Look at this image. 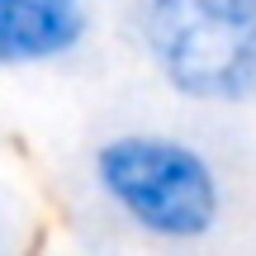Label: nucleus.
<instances>
[{
  "instance_id": "7ed1b4c3",
  "label": "nucleus",
  "mask_w": 256,
  "mask_h": 256,
  "mask_svg": "<svg viewBox=\"0 0 256 256\" xmlns=\"http://www.w3.org/2000/svg\"><path fill=\"white\" fill-rule=\"evenodd\" d=\"M90 28L81 0H0V66H34L76 52Z\"/></svg>"
},
{
  "instance_id": "f03ea898",
  "label": "nucleus",
  "mask_w": 256,
  "mask_h": 256,
  "mask_svg": "<svg viewBox=\"0 0 256 256\" xmlns=\"http://www.w3.org/2000/svg\"><path fill=\"white\" fill-rule=\"evenodd\" d=\"M95 180L152 238H204L218 223V176L194 147L162 133H124L95 152Z\"/></svg>"
},
{
  "instance_id": "f257e3e1",
  "label": "nucleus",
  "mask_w": 256,
  "mask_h": 256,
  "mask_svg": "<svg viewBox=\"0 0 256 256\" xmlns=\"http://www.w3.org/2000/svg\"><path fill=\"white\" fill-rule=\"evenodd\" d=\"M142 43L190 100L228 104L256 90V0H147Z\"/></svg>"
}]
</instances>
